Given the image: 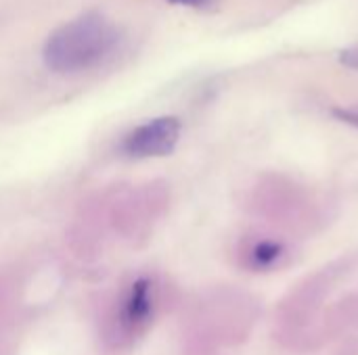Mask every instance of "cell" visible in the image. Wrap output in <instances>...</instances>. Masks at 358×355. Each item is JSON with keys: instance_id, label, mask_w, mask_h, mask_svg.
Returning <instances> with one entry per match:
<instances>
[{"instance_id": "obj_8", "label": "cell", "mask_w": 358, "mask_h": 355, "mask_svg": "<svg viewBox=\"0 0 358 355\" xmlns=\"http://www.w3.org/2000/svg\"><path fill=\"white\" fill-rule=\"evenodd\" d=\"M331 115L338 121H342V123H348L352 128H358V103L357 105H350V107H334Z\"/></svg>"}, {"instance_id": "obj_6", "label": "cell", "mask_w": 358, "mask_h": 355, "mask_svg": "<svg viewBox=\"0 0 358 355\" xmlns=\"http://www.w3.org/2000/svg\"><path fill=\"white\" fill-rule=\"evenodd\" d=\"M155 287L151 280L141 278L136 280L128 293L124 295L122 303H120V312H117V328L122 335L132 337L136 333H141L153 318L155 312Z\"/></svg>"}, {"instance_id": "obj_7", "label": "cell", "mask_w": 358, "mask_h": 355, "mask_svg": "<svg viewBox=\"0 0 358 355\" xmlns=\"http://www.w3.org/2000/svg\"><path fill=\"white\" fill-rule=\"evenodd\" d=\"M348 331H358V295H348L346 299L334 303L325 312V320H323L325 339L340 337Z\"/></svg>"}, {"instance_id": "obj_10", "label": "cell", "mask_w": 358, "mask_h": 355, "mask_svg": "<svg viewBox=\"0 0 358 355\" xmlns=\"http://www.w3.org/2000/svg\"><path fill=\"white\" fill-rule=\"evenodd\" d=\"M180 6H191V8H208L214 0H170Z\"/></svg>"}, {"instance_id": "obj_2", "label": "cell", "mask_w": 358, "mask_h": 355, "mask_svg": "<svg viewBox=\"0 0 358 355\" xmlns=\"http://www.w3.org/2000/svg\"><path fill=\"white\" fill-rule=\"evenodd\" d=\"M117 25L103 13L88 10L59 25L42 46L44 65L63 75L82 73L105 63L120 46Z\"/></svg>"}, {"instance_id": "obj_3", "label": "cell", "mask_w": 358, "mask_h": 355, "mask_svg": "<svg viewBox=\"0 0 358 355\" xmlns=\"http://www.w3.org/2000/svg\"><path fill=\"white\" fill-rule=\"evenodd\" d=\"M252 207L266 222L292 232H313L325 222V203L313 188L285 174L262 176L254 188Z\"/></svg>"}, {"instance_id": "obj_5", "label": "cell", "mask_w": 358, "mask_h": 355, "mask_svg": "<svg viewBox=\"0 0 358 355\" xmlns=\"http://www.w3.org/2000/svg\"><path fill=\"white\" fill-rule=\"evenodd\" d=\"M239 264L250 272H275L294 259V249L281 236L250 234L239 245Z\"/></svg>"}, {"instance_id": "obj_1", "label": "cell", "mask_w": 358, "mask_h": 355, "mask_svg": "<svg viewBox=\"0 0 358 355\" xmlns=\"http://www.w3.org/2000/svg\"><path fill=\"white\" fill-rule=\"evenodd\" d=\"M348 272V262H334L296 285L281 301L275 316V339L294 352L319 349L327 339L323 333L325 299Z\"/></svg>"}, {"instance_id": "obj_4", "label": "cell", "mask_w": 358, "mask_h": 355, "mask_svg": "<svg viewBox=\"0 0 358 355\" xmlns=\"http://www.w3.org/2000/svg\"><path fill=\"white\" fill-rule=\"evenodd\" d=\"M178 138L180 121L176 117H155L124 136L122 153L134 159L164 157L176 149Z\"/></svg>"}, {"instance_id": "obj_9", "label": "cell", "mask_w": 358, "mask_h": 355, "mask_svg": "<svg viewBox=\"0 0 358 355\" xmlns=\"http://www.w3.org/2000/svg\"><path fill=\"white\" fill-rule=\"evenodd\" d=\"M340 63L352 71H358V46H350V48H344L340 52Z\"/></svg>"}]
</instances>
